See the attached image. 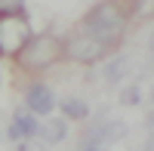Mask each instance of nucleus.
Instances as JSON below:
<instances>
[{
  "label": "nucleus",
  "instance_id": "6",
  "mask_svg": "<svg viewBox=\"0 0 154 151\" xmlns=\"http://www.w3.org/2000/svg\"><path fill=\"white\" fill-rule=\"evenodd\" d=\"M56 102H59V99L53 96V90H49L46 83H31V86H28V93H25V105H28V111H34L37 117L53 114Z\"/></svg>",
  "mask_w": 154,
  "mask_h": 151
},
{
  "label": "nucleus",
  "instance_id": "18",
  "mask_svg": "<svg viewBox=\"0 0 154 151\" xmlns=\"http://www.w3.org/2000/svg\"><path fill=\"white\" fill-rule=\"evenodd\" d=\"M151 102H154V86H151Z\"/></svg>",
  "mask_w": 154,
  "mask_h": 151
},
{
  "label": "nucleus",
  "instance_id": "14",
  "mask_svg": "<svg viewBox=\"0 0 154 151\" xmlns=\"http://www.w3.org/2000/svg\"><path fill=\"white\" fill-rule=\"evenodd\" d=\"M148 49H151V56H154V28H151V34H148Z\"/></svg>",
  "mask_w": 154,
  "mask_h": 151
},
{
  "label": "nucleus",
  "instance_id": "1",
  "mask_svg": "<svg viewBox=\"0 0 154 151\" xmlns=\"http://www.w3.org/2000/svg\"><path fill=\"white\" fill-rule=\"evenodd\" d=\"M89 37H96V40L111 49L117 46L123 40V31H126V12L120 3H114V0H102V3H96L93 9L83 16V28Z\"/></svg>",
  "mask_w": 154,
  "mask_h": 151
},
{
  "label": "nucleus",
  "instance_id": "4",
  "mask_svg": "<svg viewBox=\"0 0 154 151\" xmlns=\"http://www.w3.org/2000/svg\"><path fill=\"white\" fill-rule=\"evenodd\" d=\"M108 49L102 46L96 37H89L86 31H77L71 40L62 46V56L71 59V62H80V65H89V62H99L102 56H105Z\"/></svg>",
  "mask_w": 154,
  "mask_h": 151
},
{
  "label": "nucleus",
  "instance_id": "10",
  "mask_svg": "<svg viewBox=\"0 0 154 151\" xmlns=\"http://www.w3.org/2000/svg\"><path fill=\"white\" fill-rule=\"evenodd\" d=\"M123 71H126V59H123V56H114L108 65H105V80H108V83H117V80L123 77Z\"/></svg>",
  "mask_w": 154,
  "mask_h": 151
},
{
  "label": "nucleus",
  "instance_id": "2",
  "mask_svg": "<svg viewBox=\"0 0 154 151\" xmlns=\"http://www.w3.org/2000/svg\"><path fill=\"white\" fill-rule=\"evenodd\" d=\"M62 46L65 43H62L59 37H53V34H34L31 40L22 46V53L16 59H19V65L28 68V71H43L62 56Z\"/></svg>",
  "mask_w": 154,
  "mask_h": 151
},
{
  "label": "nucleus",
  "instance_id": "5",
  "mask_svg": "<svg viewBox=\"0 0 154 151\" xmlns=\"http://www.w3.org/2000/svg\"><path fill=\"white\" fill-rule=\"evenodd\" d=\"M126 136V123H120V120H105V123H93V127L86 130V145H93V148H99V145H108V142H120Z\"/></svg>",
  "mask_w": 154,
  "mask_h": 151
},
{
  "label": "nucleus",
  "instance_id": "12",
  "mask_svg": "<svg viewBox=\"0 0 154 151\" xmlns=\"http://www.w3.org/2000/svg\"><path fill=\"white\" fill-rule=\"evenodd\" d=\"M12 12H25V0H0V16H12Z\"/></svg>",
  "mask_w": 154,
  "mask_h": 151
},
{
  "label": "nucleus",
  "instance_id": "17",
  "mask_svg": "<svg viewBox=\"0 0 154 151\" xmlns=\"http://www.w3.org/2000/svg\"><path fill=\"white\" fill-rule=\"evenodd\" d=\"M83 151H102V148H93V145H89V148H83Z\"/></svg>",
  "mask_w": 154,
  "mask_h": 151
},
{
  "label": "nucleus",
  "instance_id": "11",
  "mask_svg": "<svg viewBox=\"0 0 154 151\" xmlns=\"http://www.w3.org/2000/svg\"><path fill=\"white\" fill-rule=\"evenodd\" d=\"M133 12L139 19H154V0H133Z\"/></svg>",
  "mask_w": 154,
  "mask_h": 151
},
{
  "label": "nucleus",
  "instance_id": "15",
  "mask_svg": "<svg viewBox=\"0 0 154 151\" xmlns=\"http://www.w3.org/2000/svg\"><path fill=\"white\" fill-rule=\"evenodd\" d=\"M16 151H31V148H28V142H25V145H19V148H16Z\"/></svg>",
  "mask_w": 154,
  "mask_h": 151
},
{
  "label": "nucleus",
  "instance_id": "13",
  "mask_svg": "<svg viewBox=\"0 0 154 151\" xmlns=\"http://www.w3.org/2000/svg\"><path fill=\"white\" fill-rule=\"evenodd\" d=\"M120 102H123V105H139V90H136V86L123 90V93H120Z\"/></svg>",
  "mask_w": 154,
  "mask_h": 151
},
{
  "label": "nucleus",
  "instance_id": "8",
  "mask_svg": "<svg viewBox=\"0 0 154 151\" xmlns=\"http://www.w3.org/2000/svg\"><path fill=\"white\" fill-rule=\"evenodd\" d=\"M37 136L46 142V145H53V142H62L68 136V117H49L40 123V130H37Z\"/></svg>",
  "mask_w": 154,
  "mask_h": 151
},
{
  "label": "nucleus",
  "instance_id": "3",
  "mask_svg": "<svg viewBox=\"0 0 154 151\" xmlns=\"http://www.w3.org/2000/svg\"><path fill=\"white\" fill-rule=\"evenodd\" d=\"M31 37H34V31H31V22L25 12L0 16V56H19Z\"/></svg>",
  "mask_w": 154,
  "mask_h": 151
},
{
  "label": "nucleus",
  "instance_id": "7",
  "mask_svg": "<svg viewBox=\"0 0 154 151\" xmlns=\"http://www.w3.org/2000/svg\"><path fill=\"white\" fill-rule=\"evenodd\" d=\"M37 130H40V120H37L34 111H16L9 127V139H34Z\"/></svg>",
  "mask_w": 154,
  "mask_h": 151
},
{
  "label": "nucleus",
  "instance_id": "9",
  "mask_svg": "<svg viewBox=\"0 0 154 151\" xmlns=\"http://www.w3.org/2000/svg\"><path fill=\"white\" fill-rule=\"evenodd\" d=\"M62 114H65L68 120H71V117L83 120V117L89 114V108H86V102H80V99H62Z\"/></svg>",
  "mask_w": 154,
  "mask_h": 151
},
{
  "label": "nucleus",
  "instance_id": "16",
  "mask_svg": "<svg viewBox=\"0 0 154 151\" xmlns=\"http://www.w3.org/2000/svg\"><path fill=\"white\" fill-rule=\"evenodd\" d=\"M148 127H154V114H151V117H148Z\"/></svg>",
  "mask_w": 154,
  "mask_h": 151
}]
</instances>
